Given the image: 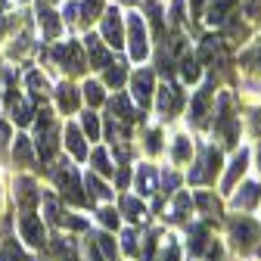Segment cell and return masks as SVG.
<instances>
[{
	"mask_svg": "<svg viewBox=\"0 0 261 261\" xmlns=\"http://www.w3.org/2000/svg\"><path fill=\"white\" fill-rule=\"evenodd\" d=\"M81 180H84V193H87V199H90V205H96V202H112L115 199V190L109 187V180L106 177H100L96 171H84L81 174Z\"/></svg>",
	"mask_w": 261,
	"mask_h": 261,
	"instance_id": "obj_30",
	"label": "cell"
},
{
	"mask_svg": "<svg viewBox=\"0 0 261 261\" xmlns=\"http://www.w3.org/2000/svg\"><path fill=\"white\" fill-rule=\"evenodd\" d=\"M252 165L258 168V174H261V140L255 143V149H252Z\"/></svg>",
	"mask_w": 261,
	"mask_h": 261,
	"instance_id": "obj_49",
	"label": "cell"
},
{
	"mask_svg": "<svg viewBox=\"0 0 261 261\" xmlns=\"http://www.w3.org/2000/svg\"><path fill=\"white\" fill-rule=\"evenodd\" d=\"M180 168H174V165H168V168H159V193L162 196H165V199H168V196L171 193H177L180 190Z\"/></svg>",
	"mask_w": 261,
	"mask_h": 261,
	"instance_id": "obj_44",
	"label": "cell"
},
{
	"mask_svg": "<svg viewBox=\"0 0 261 261\" xmlns=\"http://www.w3.org/2000/svg\"><path fill=\"white\" fill-rule=\"evenodd\" d=\"M215 90H218V81L215 75L212 78H202L199 84H196L193 96H187V124L193 130H208V118H212V109H215Z\"/></svg>",
	"mask_w": 261,
	"mask_h": 261,
	"instance_id": "obj_6",
	"label": "cell"
},
{
	"mask_svg": "<svg viewBox=\"0 0 261 261\" xmlns=\"http://www.w3.org/2000/svg\"><path fill=\"white\" fill-rule=\"evenodd\" d=\"M109 0H78V28L75 31H87L90 25H96L100 13L106 10Z\"/></svg>",
	"mask_w": 261,
	"mask_h": 261,
	"instance_id": "obj_37",
	"label": "cell"
},
{
	"mask_svg": "<svg viewBox=\"0 0 261 261\" xmlns=\"http://www.w3.org/2000/svg\"><path fill=\"white\" fill-rule=\"evenodd\" d=\"M22 84H25L28 96H31L35 103H47L50 93H53V81H50V75H47L44 69H28L25 78H22Z\"/></svg>",
	"mask_w": 261,
	"mask_h": 261,
	"instance_id": "obj_29",
	"label": "cell"
},
{
	"mask_svg": "<svg viewBox=\"0 0 261 261\" xmlns=\"http://www.w3.org/2000/svg\"><path fill=\"white\" fill-rule=\"evenodd\" d=\"M106 115L115 118V121H121V124H127V127H134L143 118V112L130 103V96L124 90H115V96H106Z\"/></svg>",
	"mask_w": 261,
	"mask_h": 261,
	"instance_id": "obj_26",
	"label": "cell"
},
{
	"mask_svg": "<svg viewBox=\"0 0 261 261\" xmlns=\"http://www.w3.org/2000/svg\"><path fill=\"white\" fill-rule=\"evenodd\" d=\"M174 72H177V81L184 87H196L202 78H205V69L199 56H196L187 44H177V59H174Z\"/></svg>",
	"mask_w": 261,
	"mask_h": 261,
	"instance_id": "obj_19",
	"label": "cell"
},
{
	"mask_svg": "<svg viewBox=\"0 0 261 261\" xmlns=\"http://www.w3.org/2000/svg\"><path fill=\"white\" fill-rule=\"evenodd\" d=\"M31 143H35L38 162H50L56 159L59 146H62V121L56 118V109L41 106L35 112V121H31Z\"/></svg>",
	"mask_w": 261,
	"mask_h": 261,
	"instance_id": "obj_2",
	"label": "cell"
},
{
	"mask_svg": "<svg viewBox=\"0 0 261 261\" xmlns=\"http://www.w3.org/2000/svg\"><path fill=\"white\" fill-rule=\"evenodd\" d=\"M165 127L162 124H149L146 130H143V137H140V146H143V152L149 155V159H159L162 152H165Z\"/></svg>",
	"mask_w": 261,
	"mask_h": 261,
	"instance_id": "obj_36",
	"label": "cell"
},
{
	"mask_svg": "<svg viewBox=\"0 0 261 261\" xmlns=\"http://www.w3.org/2000/svg\"><path fill=\"white\" fill-rule=\"evenodd\" d=\"M50 255H53V261H81V249L69 237H53Z\"/></svg>",
	"mask_w": 261,
	"mask_h": 261,
	"instance_id": "obj_42",
	"label": "cell"
},
{
	"mask_svg": "<svg viewBox=\"0 0 261 261\" xmlns=\"http://www.w3.org/2000/svg\"><path fill=\"white\" fill-rule=\"evenodd\" d=\"M16 233L22 240L25 249H47V221L38 215V212H19L16 215Z\"/></svg>",
	"mask_w": 261,
	"mask_h": 261,
	"instance_id": "obj_14",
	"label": "cell"
},
{
	"mask_svg": "<svg viewBox=\"0 0 261 261\" xmlns=\"http://www.w3.org/2000/svg\"><path fill=\"white\" fill-rule=\"evenodd\" d=\"M118 215H121L130 227H143V224L149 221L146 199H140L137 193H121V196H118Z\"/></svg>",
	"mask_w": 261,
	"mask_h": 261,
	"instance_id": "obj_28",
	"label": "cell"
},
{
	"mask_svg": "<svg viewBox=\"0 0 261 261\" xmlns=\"http://www.w3.org/2000/svg\"><path fill=\"white\" fill-rule=\"evenodd\" d=\"M96 35L103 38V44L115 53H124V7L106 4V10L96 19Z\"/></svg>",
	"mask_w": 261,
	"mask_h": 261,
	"instance_id": "obj_11",
	"label": "cell"
},
{
	"mask_svg": "<svg viewBox=\"0 0 261 261\" xmlns=\"http://www.w3.org/2000/svg\"><path fill=\"white\" fill-rule=\"evenodd\" d=\"M208 130H212V137L221 140L224 146H230V149L240 146L243 115H237V109H233V93L230 90L215 93V109H212V118H208Z\"/></svg>",
	"mask_w": 261,
	"mask_h": 261,
	"instance_id": "obj_1",
	"label": "cell"
},
{
	"mask_svg": "<svg viewBox=\"0 0 261 261\" xmlns=\"http://www.w3.org/2000/svg\"><path fill=\"white\" fill-rule=\"evenodd\" d=\"M187 106V87L174 78L155 84V96H152V109L159 121H174Z\"/></svg>",
	"mask_w": 261,
	"mask_h": 261,
	"instance_id": "obj_9",
	"label": "cell"
},
{
	"mask_svg": "<svg viewBox=\"0 0 261 261\" xmlns=\"http://www.w3.org/2000/svg\"><path fill=\"white\" fill-rule=\"evenodd\" d=\"M243 4H246L249 19H255V13H261V0H243Z\"/></svg>",
	"mask_w": 261,
	"mask_h": 261,
	"instance_id": "obj_48",
	"label": "cell"
},
{
	"mask_svg": "<svg viewBox=\"0 0 261 261\" xmlns=\"http://www.w3.org/2000/svg\"><path fill=\"white\" fill-rule=\"evenodd\" d=\"M50 100H53L56 115H62V118L78 115V112H81V87L75 84V78H59V81L53 84Z\"/></svg>",
	"mask_w": 261,
	"mask_h": 261,
	"instance_id": "obj_15",
	"label": "cell"
},
{
	"mask_svg": "<svg viewBox=\"0 0 261 261\" xmlns=\"http://www.w3.org/2000/svg\"><path fill=\"white\" fill-rule=\"evenodd\" d=\"M187 13L193 22H202V13H205V0H187Z\"/></svg>",
	"mask_w": 261,
	"mask_h": 261,
	"instance_id": "obj_47",
	"label": "cell"
},
{
	"mask_svg": "<svg viewBox=\"0 0 261 261\" xmlns=\"http://www.w3.org/2000/svg\"><path fill=\"white\" fill-rule=\"evenodd\" d=\"M193 261H205V258H193Z\"/></svg>",
	"mask_w": 261,
	"mask_h": 261,
	"instance_id": "obj_53",
	"label": "cell"
},
{
	"mask_svg": "<svg viewBox=\"0 0 261 261\" xmlns=\"http://www.w3.org/2000/svg\"><path fill=\"white\" fill-rule=\"evenodd\" d=\"M0 261H35V258L28 255V249L22 246V240L7 237L4 243H0Z\"/></svg>",
	"mask_w": 261,
	"mask_h": 261,
	"instance_id": "obj_43",
	"label": "cell"
},
{
	"mask_svg": "<svg viewBox=\"0 0 261 261\" xmlns=\"http://www.w3.org/2000/svg\"><path fill=\"white\" fill-rule=\"evenodd\" d=\"M59 227H65V230H87L90 227V221L87 218H81L78 212H69V208H62V215H59Z\"/></svg>",
	"mask_w": 261,
	"mask_h": 261,
	"instance_id": "obj_46",
	"label": "cell"
},
{
	"mask_svg": "<svg viewBox=\"0 0 261 261\" xmlns=\"http://www.w3.org/2000/svg\"><path fill=\"white\" fill-rule=\"evenodd\" d=\"M35 25H38V38L44 44H53L62 38V31H65V22H62V13L56 4H38L35 10Z\"/></svg>",
	"mask_w": 261,
	"mask_h": 261,
	"instance_id": "obj_18",
	"label": "cell"
},
{
	"mask_svg": "<svg viewBox=\"0 0 261 261\" xmlns=\"http://www.w3.org/2000/svg\"><path fill=\"white\" fill-rule=\"evenodd\" d=\"M41 218L50 224V227H59V215H62V205H59V193H50V190H41Z\"/></svg>",
	"mask_w": 261,
	"mask_h": 261,
	"instance_id": "obj_40",
	"label": "cell"
},
{
	"mask_svg": "<svg viewBox=\"0 0 261 261\" xmlns=\"http://www.w3.org/2000/svg\"><path fill=\"white\" fill-rule=\"evenodd\" d=\"M224 168V152L221 146H215V140H205L190 159V171H187V184L190 187H212L221 177Z\"/></svg>",
	"mask_w": 261,
	"mask_h": 261,
	"instance_id": "obj_5",
	"label": "cell"
},
{
	"mask_svg": "<svg viewBox=\"0 0 261 261\" xmlns=\"http://www.w3.org/2000/svg\"><path fill=\"white\" fill-rule=\"evenodd\" d=\"M78 124H81V130H84L87 143H100V140H103V118L96 115V109H84V112L78 115Z\"/></svg>",
	"mask_w": 261,
	"mask_h": 261,
	"instance_id": "obj_39",
	"label": "cell"
},
{
	"mask_svg": "<svg viewBox=\"0 0 261 261\" xmlns=\"http://www.w3.org/2000/svg\"><path fill=\"white\" fill-rule=\"evenodd\" d=\"M62 149L69 152L75 162H87V155H90V143H87V137H84V130H81V124L78 121H65L62 118Z\"/></svg>",
	"mask_w": 261,
	"mask_h": 261,
	"instance_id": "obj_25",
	"label": "cell"
},
{
	"mask_svg": "<svg viewBox=\"0 0 261 261\" xmlns=\"http://www.w3.org/2000/svg\"><path fill=\"white\" fill-rule=\"evenodd\" d=\"M193 152H196V140H193L190 130H174V134L165 140V155H168V162H171L174 168L190 165Z\"/></svg>",
	"mask_w": 261,
	"mask_h": 261,
	"instance_id": "obj_23",
	"label": "cell"
},
{
	"mask_svg": "<svg viewBox=\"0 0 261 261\" xmlns=\"http://www.w3.org/2000/svg\"><path fill=\"white\" fill-rule=\"evenodd\" d=\"M130 190H134L140 199H149V196L159 193V168L149 159L134 165V171H130Z\"/></svg>",
	"mask_w": 261,
	"mask_h": 261,
	"instance_id": "obj_24",
	"label": "cell"
},
{
	"mask_svg": "<svg viewBox=\"0 0 261 261\" xmlns=\"http://www.w3.org/2000/svg\"><path fill=\"white\" fill-rule=\"evenodd\" d=\"M227 205H230L233 212H243V215H252L261 208V184L258 180H240L237 190L227 196Z\"/></svg>",
	"mask_w": 261,
	"mask_h": 261,
	"instance_id": "obj_20",
	"label": "cell"
},
{
	"mask_svg": "<svg viewBox=\"0 0 261 261\" xmlns=\"http://www.w3.org/2000/svg\"><path fill=\"white\" fill-rule=\"evenodd\" d=\"M240 69H243L249 78H258V81H261V31L249 41V47L240 53Z\"/></svg>",
	"mask_w": 261,
	"mask_h": 261,
	"instance_id": "obj_34",
	"label": "cell"
},
{
	"mask_svg": "<svg viewBox=\"0 0 261 261\" xmlns=\"http://www.w3.org/2000/svg\"><path fill=\"white\" fill-rule=\"evenodd\" d=\"M4 44H7V47H4V56H7L10 62H22V59H28L31 53L38 50V41H35V28H31V22L22 19V25L13 31V35H10Z\"/></svg>",
	"mask_w": 261,
	"mask_h": 261,
	"instance_id": "obj_17",
	"label": "cell"
},
{
	"mask_svg": "<svg viewBox=\"0 0 261 261\" xmlns=\"http://www.w3.org/2000/svg\"><path fill=\"white\" fill-rule=\"evenodd\" d=\"M81 261H121V249H118V240L109 233V230H84V240H81Z\"/></svg>",
	"mask_w": 261,
	"mask_h": 261,
	"instance_id": "obj_10",
	"label": "cell"
},
{
	"mask_svg": "<svg viewBox=\"0 0 261 261\" xmlns=\"http://www.w3.org/2000/svg\"><path fill=\"white\" fill-rule=\"evenodd\" d=\"M78 87H81V103H84L87 109H103V106H106V96H109V90H106V84H103L100 78L84 75Z\"/></svg>",
	"mask_w": 261,
	"mask_h": 261,
	"instance_id": "obj_31",
	"label": "cell"
},
{
	"mask_svg": "<svg viewBox=\"0 0 261 261\" xmlns=\"http://www.w3.org/2000/svg\"><path fill=\"white\" fill-rule=\"evenodd\" d=\"M38 261H50V258H38Z\"/></svg>",
	"mask_w": 261,
	"mask_h": 261,
	"instance_id": "obj_54",
	"label": "cell"
},
{
	"mask_svg": "<svg viewBox=\"0 0 261 261\" xmlns=\"http://www.w3.org/2000/svg\"><path fill=\"white\" fill-rule=\"evenodd\" d=\"M127 75H130V69H127V59H112L106 69L100 72V81L106 84V90H121L124 84H127Z\"/></svg>",
	"mask_w": 261,
	"mask_h": 261,
	"instance_id": "obj_35",
	"label": "cell"
},
{
	"mask_svg": "<svg viewBox=\"0 0 261 261\" xmlns=\"http://www.w3.org/2000/svg\"><path fill=\"white\" fill-rule=\"evenodd\" d=\"M258 243H261V224L252 215L233 212V218H227V246L237 255H252Z\"/></svg>",
	"mask_w": 261,
	"mask_h": 261,
	"instance_id": "obj_8",
	"label": "cell"
},
{
	"mask_svg": "<svg viewBox=\"0 0 261 261\" xmlns=\"http://www.w3.org/2000/svg\"><path fill=\"white\" fill-rule=\"evenodd\" d=\"M4 149H7V146H0V159H4Z\"/></svg>",
	"mask_w": 261,
	"mask_h": 261,
	"instance_id": "obj_52",
	"label": "cell"
},
{
	"mask_svg": "<svg viewBox=\"0 0 261 261\" xmlns=\"http://www.w3.org/2000/svg\"><path fill=\"white\" fill-rule=\"evenodd\" d=\"M50 180L59 193V199H65L69 205H90L87 193H84V180L78 174V165H72L69 159H59L50 168Z\"/></svg>",
	"mask_w": 261,
	"mask_h": 261,
	"instance_id": "obj_7",
	"label": "cell"
},
{
	"mask_svg": "<svg viewBox=\"0 0 261 261\" xmlns=\"http://www.w3.org/2000/svg\"><path fill=\"white\" fill-rule=\"evenodd\" d=\"M252 255H255V258H258V261H261V243H258V246H255V249H252Z\"/></svg>",
	"mask_w": 261,
	"mask_h": 261,
	"instance_id": "obj_50",
	"label": "cell"
},
{
	"mask_svg": "<svg viewBox=\"0 0 261 261\" xmlns=\"http://www.w3.org/2000/svg\"><path fill=\"white\" fill-rule=\"evenodd\" d=\"M162 218L174 227H187L193 221V193L190 190H177L168 196V205L162 208Z\"/></svg>",
	"mask_w": 261,
	"mask_h": 261,
	"instance_id": "obj_22",
	"label": "cell"
},
{
	"mask_svg": "<svg viewBox=\"0 0 261 261\" xmlns=\"http://www.w3.org/2000/svg\"><path fill=\"white\" fill-rule=\"evenodd\" d=\"M13 199L19 212H38L41 205V184L31 171H19L13 177Z\"/></svg>",
	"mask_w": 261,
	"mask_h": 261,
	"instance_id": "obj_16",
	"label": "cell"
},
{
	"mask_svg": "<svg viewBox=\"0 0 261 261\" xmlns=\"http://www.w3.org/2000/svg\"><path fill=\"white\" fill-rule=\"evenodd\" d=\"M127 96L130 103H134L140 112L152 109V96H155V72L149 69V65H137L134 72L127 75Z\"/></svg>",
	"mask_w": 261,
	"mask_h": 261,
	"instance_id": "obj_12",
	"label": "cell"
},
{
	"mask_svg": "<svg viewBox=\"0 0 261 261\" xmlns=\"http://www.w3.org/2000/svg\"><path fill=\"white\" fill-rule=\"evenodd\" d=\"M193 212L202 215L205 221H221V215H224L221 193H215L208 187H196V193H193Z\"/></svg>",
	"mask_w": 261,
	"mask_h": 261,
	"instance_id": "obj_27",
	"label": "cell"
},
{
	"mask_svg": "<svg viewBox=\"0 0 261 261\" xmlns=\"http://www.w3.org/2000/svg\"><path fill=\"white\" fill-rule=\"evenodd\" d=\"M96 224L103 227V230H109V233H115L118 227H121V215H118V208L112 205V202H100V208H96Z\"/></svg>",
	"mask_w": 261,
	"mask_h": 261,
	"instance_id": "obj_45",
	"label": "cell"
},
{
	"mask_svg": "<svg viewBox=\"0 0 261 261\" xmlns=\"http://www.w3.org/2000/svg\"><path fill=\"white\" fill-rule=\"evenodd\" d=\"M0 212H4V180H0Z\"/></svg>",
	"mask_w": 261,
	"mask_h": 261,
	"instance_id": "obj_51",
	"label": "cell"
},
{
	"mask_svg": "<svg viewBox=\"0 0 261 261\" xmlns=\"http://www.w3.org/2000/svg\"><path fill=\"white\" fill-rule=\"evenodd\" d=\"M47 62L56 65L59 78H84L87 69V56L78 38H65V41H53L47 47Z\"/></svg>",
	"mask_w": 261,
	"mask_h": 261,
	"instance_id": "obj_4",
	"label": "cell"
},
{
	"mask_svg": "<svg viewBox=\"0 0 261 261\" xmlns=\"http://www.w3.org/2000/svg\"><path fill=\"white\" fill-rule=\"evenodd\" d=\"M249 168H252V149L249 146H237L233 152H230V159L224 162V168H221V196H230L233 190H237V184L249 174Z\"/></svg>",
	"mask_w": 261,
	"mask_h": 261,
	"instance_id": "obj_13",
	"label": "cell"
},
{
	"mask_svg": "<svg viewBox=\"0 0 261 261\" xmlns=\"http://www.w3.org/2000/svg\"><path fill=\"white\" fill-rule=\"evenodd\" d=\"M38 162V152H35V143H31L28 134H16L13 137V165L19 171H31Z\"/></svg>",
	"mask_w": 261,
	"mask_h": 261,
	"instance_id": "obj_32",
	"label": "cell"
},
{
	"mask_svg": "<svg viewBox=\"0 0 261 261\" xmlns=\"http://www.w3.org/2000/svg\"><path fill=\"white\" fill-rule=\"evenodd\" d=\"M81 47H84V56H87V69L90 72H103L106 65L115 59V50H109L103 44V38L96 35V31H84L81 38Z\"/></svg>",
	"mask_w": 261,
	"mask_h": 261,
	"instance_id": "obj_21",
	"label": "cell"
},
{
	"mask_svg": "<svg viewBox=\"0 0 261 261\" xmlns=\"http://www.w3.org/2000/svg\"><path fill=\"white\" fill-rule=\"evenodd\" d=\"M233 13H237V0H205L202 22H205L208 28H221Z\"/></svg>",
	"mask_w": 261,
	"mask_h": 261,
	"instance_id": "obj_33",
	"label": "cell"
},
{
	"mask_svg": "<svg viewBox=\"0 0 261 261\" xmlns=\"http://www.w3.org/2000/svg\"><path fill=\"white\" fill-rule=\"evenodd\" d=\"M140 246H143V233H140V227H124L121 230V240H118V249H121V255H127L130 261H134L137 255H140Z\"/></svg>",
	"mask_w": 261,
	"mask_h": 261,
	"instance_id": "obj_41",
	"label": "cell"
},
{
	"mask_svg": "<svg viewBox=\"0 0 261 261\" xmlns=\"http://www.w3.org/2000/svg\"><path fill=\"white\" fill-rule=\"evenodd\" d=\"M124 53L130 65H146L152 59V31L140 10H124Z\"/></svg>",
	"mask_w": 261,
	"mask_h": 261,
	"instance_id": "obj_3",
	"label": "cell"
},
{
	"mask_svg": "<svg viewBox=\"0 0 261 261\" xmlns=\"http://www.w3.org/2000/svg\"><path fill=\"white\" fill-rule=\"evenodd\" d=\"M87 162H90V171H96V174L106 177V180L115 174V162H112V155H109L106 146H93L90 155H87Z\"/></svg>",
	"mask_w": 261,
	"mask_h": 261,
	"instance_id": "obj_38",
	"label": "cell"
}]
</instances>
